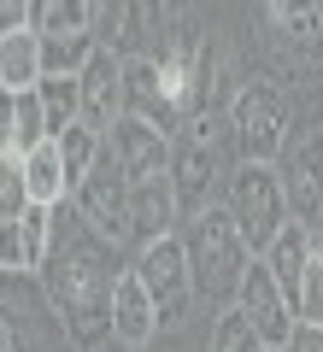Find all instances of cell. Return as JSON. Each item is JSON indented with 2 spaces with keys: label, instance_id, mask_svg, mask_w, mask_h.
<instances>
[{
  "label": "cell",
  "instance_id": "1",
  "mask_svg": "<svg viewBox=\"0 0 323 352\" xmlns=\"http://www.w3.org/2000/svg\"><path fill=\"white\" fill-rule=\"evenodd\" d=\"M124 270H129L124 247L94 235L71 200L53 206V247H48V264H41V288H48L53 311L65 317L71 340L94 346L100 335H112V294Z\"/></svg>",
  "mask_w": 323,
  "mask_h": 352
},
{
  "label": "cell",
  "instance_id": "2",
  "mask_svg": "<svg viewBox=\"0 0 323 352\" xmlns=\"http://www.w3.org/2000/svg\"><path fill=\"white\" fill-rule=\"evenodd\" d=\"M229 147H236V135H229V112L224 118L200 112L194 124L171 141V188H176V212H183V223L200 217V212H211V206H224L218 194H224L229 170H236V164H229Z\"/></svg>",
  "mask_w": 323,
  "mask_h": 352
},
{
  "label": "cell",
  "instance_id": "3",
  "mask_svg": "<svg viewBox=\"0 0 323 352\" xmlns=\"http://www.w3.org/2000/svg\"><path fill=\"white\" fill-rule=\"evenodd\" d=\"M176 235H183L188 270H194V294H206L218 311H229L236 294H241V282H247V270H253V252H247V241H241L236 217H229L224 206H211V212L188 217Z\"/></svg>",
  "mask_w": 323,
  "mask_h": 352
},
{
  "label": "cell",
  "instance_id": "4",
  "mask_svg": "<svg viewBox=\"0 0 323 352\" xmlns=\"http://www.w3.org/2000/svg\"><path fill=\"white\" fill-rule=\"evenodd\" d=\"M224 212L236 217V229H241V241H247L253 258H264V252L276 247V235L294 223L276 164H247V159H236V170H229V182H224Z\"/></svg>",
  "mask_w": 323,
  "mask_h": 352
},
{
  "label": "cell",
  "instance_id": "5",
  "mask_svg": "<svg viewBox=\"0 0 323 352\" xmlns=\"http://www.w3.org/2000/svg\"><path fill=\"white\" fill-rule=\"evenodd\" d=\"M229 135H236V153L247 164H276L294 141V100L288 88L264 82V76H247L229 100Z\"/></svg>",
  "mask_w": 323,
  "mask_h": 352
},
{
  "label": "cell",
  "instance_id": "6",
  "mask_svg": "<svg viewBox=\"0 0 323 352\" xmlns=\"http://www.w3.org/2000/svg\"><path fill=\"white\" fill-rule=\"evenodd\" d=\"M71 206L83 212V223L94 229V235H106L112 247L136 252V223H129V182H124V164H118L112 141H106V153H100V164L76 182Z\"/></svg>",
  "mask_w": 323,
  "mask_h": 352
},
{
  "label": "cell",
  "instance_id": "7",
  "mask_svg": "<svg viewBox=\"0 0 323 352\" xmlns=\"http://www.w3.org/2000/svg\"><path fill=\"white\" fill-rule=\"evenodd\" d=\"M129 270L141 276V288H147L153 311H159V329H176L188 311H194V270H188V252H183V235H165L153 241V247H141L136 258H129Z\"/></svg>",
  "mask_w": 323,
  "mask_h": 352
},
{
  "label": "cell",
  "instance_id": "8",
  "mask_svg": "<svg viewBox=\"0 0 323 352\" xmlns=\"http://www.w3.org/2000/svg\"><path fill=\"white\" fill-rule=\"evenodd\" d=\"M276 176H282V188H288L294 223L323 229V129H294L288 153L276 159Z\"/></svg>",
  "mask_w": 323,
  "mask_h": 352
},
{
  "label": "cell",
  "instance_id": "9",
  "mask_svg": "<svg viewBox=\"0 0 323 352\" xmlns=\"http://www.w3.org/2000/svg\"><path fill=\"white\" fill-rule=\"evenodd\" d=\"M236 311L253 323L259 346H271V352H282V346H288V335L300 329V311L288 305V294L276 288V276L264 270V258H253L247 282H241V294H236Z\"/></svg>",
  "mask_w": 323,
  "mask_h": 352
},
{
  "label": "cell",
  "instance_id": "10",
  "mask_svg": "<svg viewBox=\"0 0 323 352\" xmlns=\"http://www.w3.org/2000/svg\"><path fill=\"white\" fill-rule=\"evenodd\" d=\"M76 88H83V129H94V135L112 141V129L124 124V59L106 53V47H94V59L83 65Z\"/></svg>",
  "mask_w": 323,
  "mask_h": 352
},
{
  "label": "cell",
  "instance_id": "11",
  "mask_svg": "<svg viewBox=\"0 0 323 352\" xmlns=\"http://www.w3.org/2000/svg\"><path fill=\"white\" fill-rule=\"evenodd\" d=\"M112 335L124 340V346H147L153 335H159V311H153L147 288H141L136 270H124L118 276V294H112Z\"/></svg>",
  "mask_w": 323,
  "mask_h": 352
},
{
  "label": "cell",
  "instance_id": "12",
  "mask_svg": "<svg viewBox=\"0 0 323 352\" xmlns=\"http://www.w3.org/2000/svg\"><path fill=\"white\" fill-rule=\"evenodd\" d=\"M311 235H317V229L288 223L282 235H276V247L264 252V270L276 276V288L288 294V305H294V311H300V288H306V264H311Z\"/></svg>",
  "mask_w": 323,
  "mask_h": 352
},
{
  "label": "cell",
  "instance_id": "13",
  "mask_svg": "<svg viewBox=\"0 0 323 352\" xmlns=\"http://www.w3.org/2000/svg\"><path fill=\"white\" fill-rule=\"evenodd\" d=\"M24 164V188H30V206H65L71 200V176H65V159H59V147H36L30 159H18Z\"/></svg>",
  "mask_w": 323,
  "mask_h": 352
},
{
  "label": "cell",
  "instance_id": "14",
  "mask_svg": "<svg viewBox=\"0 0 323 352\" xmlns=\"http://www.w3.org/2000/svg\"><path fill=\"white\" fill-rule=\"evenodd\" d=\"M36 82H41V36L30 30V36L0 41V88L6 94H30Z\"/></svg>",
  "mask_w": 323,
  "mask_h": 352
},
{
  "label": "cell",
  "instance_id": "15",
  "mask_svg": "<svg viewBox=\"0 0 323 352\" xmlns=\"http://www.w3.org/2000/svg\"><path fill=\"white\" fill-rule=\"evenodd\" d=\"M94 30V0H36V36L41 41H71Z\"/></svg>",
  "mask_w": 323,
  "mask_h": 352
},
{
  "label": "cell",
  "instance_id": "16",
  "mask_svg": "<svg viewBox=\"0 0 323 352\" xmlns=\"http://www.w3.org/2000/svg\"><path fill=\"white\" fill-rule=\"evenodd\" d=\"M36 94H41V112H48V135H65V129L83 124V88H76V76H41Z\"/></svg>",
  "mask_w": 323,
  "mask_h": 352
},
{
  "label": "cell",
  "instance_id": "17",
  "mask_svg": "<svg viewBox=\"0 0 323 352\" xmlns=\"http://www.w3.org/2000/svg\"><path fill=\"white\" fill-rule=\"evenodd\" d=\"M53 147H59V159H65V176H71V194H76V182H83L88 170L100 164V153H106V135H94V129H65V135H53Z\"/></svg>",
  "mask_w": 323,
  "mask_h": 352
},
{
  "label": "cell",
  "instance_id": "18",
  "mask_svg": "<svg viewBox=\"0 0 323 352\" xmlns=\"http://www.w3.org/2000/svg\"><path fill=\"white\" fill-rule=\"evenodd\" d=\"M94 59V36L71 41H41V76H83V65Z\"/></svg>",
  "mask_w": 323,
  "mask_h": 352
},
{
  "label": "cell",
  "instance_id": "19",
  "mask_svg": "<svg viewBox=\"0 0 323 352\" xmlns=\"http://www.w3.org/2000/svg\"><path fill=\"white\" fill-rule=\"evenodd\" d=\"M211 352H264L259 335H253V323L229 305V311H218V323H211Z\"/></svg>",
  "mask_w": 323,
  "mask_h": 352
},
{
  "label": "cell",
  "instance_id": "20",
  "mask_svg": "<svg viewBox=\"0 0 323 352\" xmlns=\"http://www.w3.org/2000/svg\"><path fill=\"white\" fill-rule=\"evenodd\" d=\"M30 212V188H24V164L18 159H0V229L18 223Z\"/></svg>",
  "mask_w": 323,
  "mask_h": 352
},
{
  "label": "cell",
  "instance_id": "21",
  "mask_svg": "<svg viewBox=\"0 0 323 352\" xmlns=\"http://www.w3.org/2000/svg\"><path fill=\"white\" fill-rule=\"evenodd\" d=\"M300 323L323 329V229L311 235V264H306V288H300Z\"/></svg>",
  "mask_w": 323,
  "mask_h": 352
},
{
  "label": "cell",
  "instance_id": "22",
  "mask_svg": "<svg viewBox=\"0 0 323 352\" xmlns=\"http://www.w3.org/2000/svg\"><path fill=\"white\" fill-rule=\"evenodd\" d=\"M88 36H94V47L118 53L124 47V6H100L94 0V30H88Z\"/></svg>",
  "mask_w": 323,
  "mask_h": 352
},
{
  "label": "cell",
  "instance_id": "23",
  "mask_svg": "<svg viewBox=\"0 0 323 352\" xmlns=\"http://www.w3.org/2000/svg\"><path fill=\"white\" fill-rule=\"evenodd\" d=\"M36 30V0H0V41Z\"/></svg>",
  "mask_w": 323,
  "mask_h": 352
},
{
  "label": "cell",
  "instance_id": "24",
  "mask_svg": "<svg viewBox=\"0 0 323 352\" xmlns=\"http://www.w3.org/2000/svg\"><path fill=\"white\" fill-rule=\"evenodd\" d=\"M0 270H30V264H24V229H18V223L0 229Z\"/></svg>",
  "mask_w": 323,
  "mask_h": 352
},
{
  "label": "cell",
  "instance_id": "25",
  "mask_svg": "<svg viewBox=\"0 0 323 352\" xmlns=\"http://www.w3.org/2000/svg\"><path fill=\"white\" fill-rule=\"evenodd\" d=\"M282 352H323V329H317V323H300L294 335H288Z\"/></svg>",
  "mask_w": 323,
  "mask_h": 352
},
{
  "label": "cell",
  "instance_id": "26",
  "mask_svg": "<svg viewBox=\"0 0 323 352\" xmlns=\"http://www.w3.org/2000/svg\"><path fill=\"white\" fill-rule=\"evenodd\" d=\"M264 352H271V346H264Z\"/></svg>",
  "mask_w": 323,
  "mask_h": 352
}]
</instances>
